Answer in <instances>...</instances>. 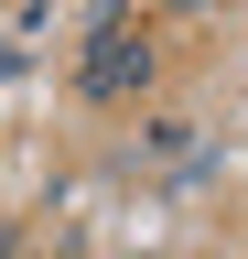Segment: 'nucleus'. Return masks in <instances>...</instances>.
Instances as JSON below:
<instances>
[{
	"mask_svg": "<svg viewBox=\"0 0 248 259\" xmlns=\"http://www.w3.org/2000/svg\"><path fill=\"white\" fill-rule=\"evenodd\" d=\"M151 76V44H130V32H97V54H86V97H119V87H140Z\"/></svg>",
	"mask_w": 248,
	"mask_h": 259,
	"instance_id": "1",
	"label": "nucleus"
}]
</instances>
